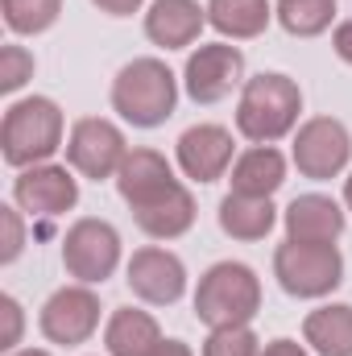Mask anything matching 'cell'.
Here are the masks:
<instances>
[{
  "instance_id": "6da1fadb",
  "label": "cell",
  "mask_w": 352,
  "mask_h": 356,
  "mask_svg": "<svg viewBox=\"0 0 352 356\" xmlns=\"http://www.w3.org/2000/svg\"><path fill=\"white\" fill-rule=\"evenodd\" d=\"M63 133H67V120H63V108L50 95L13 99L4 108V120H0V158L13 170L42 166L58 149H67Z\"/></svg>"
},
{
  "instance_id": "7a4b0ae2",
  "label": "cell",
  "mask_w": 352,
  "mask_h": 356,
  "mask_svg": "<svg viewBox=\"0 0 352 356\" xmlns=\"http://www.w3.org/2000/svg\"><path fill=\"white\" fill-rule=\"evenodd\" d=\"M303 112V91L290 75L262 71L253 79H245L241 104H237V133L253 145H273L286 133H294Z\"/></svg>"
},
{
  "instance_id": "3957f363",
  "label": "cell",
  "mask_w": 352,
  "mask_h": 356,
  "mask_svg": "<svg viewBox=\"0 0 352 356\" xmlns=\"http://www.w3.org/2000/svg\"><path fill=\"white\" fill-rule=\"evenodd\" d=\"M178 108V79L162 58H133L112 79V112L133 129H158Z\"/></svg>"
},
{
  "instance_id": "277c9868",
  "label": "cell",
  "mask_w": 352,
  "mask_h": 356,
  "mask_svg": "<svg viewBox=\"0 0 352 356\" xmlns=\"http://www.w3.org/2000/svg\"><path fill=\"white\" fill-rule=\"evenodd\" d=\"M262 311V277L245 261H216L195 286V315L207 327L253 323Z\"/></svg>"
},
{
  "instance_id": "5b68a950",
  "label": "cell",
  "mask_w": 352,
  "mask_h": 356,
  "mask_svg": "<svg viewBox=\"0 0 352 356\" xmlns=\"http://www.w3.org/2000/svg\"><path fill=\"white\" fill-rule=\"evenodd\" d=\"M273 277L290 298H328L344 282V257L336 245L286 241L273 249Z\"/></svg>"
},
{
  "instance_id": "8992f818",
  "label": "cell",
  "mask_w": 352,
  "mask_h": 356,
  "mask_svg": "<svg viewBox=\"0 0 352 356\" xmlns=\"http://www.w3.org/2000/svg\"><path fill=\"white\" fill-rule=\"evenodd\" d=\"M120 266V232L108 220L83 216L67 228L63 236V269L83 282V286H99L108 282Z\"/></svg>"
},
{
  "instance_id": "52a82bcc",
  "label": "cell",
  "mask_w": 352,
  "mask_h": 356,
  "mask_svg": "<svg viewBox=\"0 0 352 356\" xmlns=\"http://www.w3.org/2000/svg\"><path fill=\"white\" fill-rule=\"evenodd\" d=\"M290 158L303 178L328 182V178L344 175V166L352 162V133L336 116H311L307 124H298Z\"/></svg>"
},
{
  "instance_id": "ba28073f",
  "label": "cell",
  "mask_w": 352,
  "mask_h": 356,
  "mask_svg": "<svg viewBox=\"0 0 352 356\" xmlns=\"http://www.w3.org/2000/svg\"><path fill=\"white\" fill-rule=\"evenodd\" d=\"M129 158V141L125 133L104 120V116H83L71 124V137H67V166L75 175L91 178V182H104V178H116V170L125 166Z\"/></svg>"
},
{
  "instance_id": "9c48e42d",
  "label": "cell",
  "mask_w": 352,
  "mask_h": 356,
  "mask_svg": "<svg viewBox=\"0 0 352 356\" xmlns=\"http://www.w3.org/2000/svg\"><path fill=\"white\" fill-rule=\"evenodd\" d=\"M245 83V54L241 46L228 42H203L199 50L186 54L182 67V88L195 104H220Z\"/></svg>"
},
{
  "instance_id": "30bf717a",
  "label": "cell",
  "mask_w": 352,
  "mask_h": 356,
  "mask_svg": "<svg viewBox=\"0 0 352 356\" xmlns=\"http://www.w3.org/2000/svg\"><path fill=\"white\" fill-rule=\"evenodd\" d=\"M38 327H42V336L50 344H63V348L88 344L91 336H95V327H99V298H95V290L83 286V282L54 290L42 302Z\"/></svg>"
},
{
  "instance_id": "8fae6325",
  "label": "cell",
  "mask_w": 352,
  "mask_h": 356,
  "mask_svg": "<svg viewBox=\"0 0 352 356\" xmlns=\"http://www.w3.org/2000/svg\"><path fill=\"white\" fill-rule=\"evenodd\" d=\"M125 282H129V290L141 302H150V307H175L178 298L186 294V266L170 249L145 245V249H137L129 257Z\"/></svg>"
},
{
  "instance_id": "7c38bea8",
  "label": "cell",
  "mask_w": 352,
  "mask_h": 356,
  "mask_svg": "<svg viewBox=\"0 0 352 356\" xmlns=\"http://www.w3.org/2000/svg\"><path fill=\"white\" fill-rule=\"evenodd\" d=\"M13 203L29 216H42V220L67 216L79 203V178L67 166H54V162L29 166L13 178Z\"/></svg>"
},
{
  "instance_id": "4fadbf2b",
  "label": "cell",
  "mask_w": 352,
  "mask_h": 356,
  "mask_svg": "<svg viewBox=\"0 0 352 356\" xmlns=\"http://www.w3.org/2000/svg\"><path fill=\"white\" fill-rule=\"evenodd\" d=\"M232 133L224 124H191L175 145L178 170L191 182H216L232 170Z\"/></svg>"
},
{
  "instance_id": "5bb4252c",
  "label": "cell",
  "mask_w": 352,
  "mask_h": 356,
  "mask_svg": "<svg viewBox=\"0 0 352 356\" xmlns=\"http://www.w3.org/2000/svg\"><path fill=\"white\" fill-rule=\"evenodd\" d=\"M286 224V241H303V245H336L349 216L332 195H298L290 199V207L282 211Z\"/></svg>"
},
{
  "instance_id": "9a60e30c",
  "label": "cell",
  "mask_w": 352,
  "mask_h": 356,
  "mask_svg": "<svg viewBox=\"0 0 352 356\" xmlns=\"http://www.w3.org/2000/svg\"><path fill=\"white\" fill-rule=\"evenodd\" d=\"M207 25V4L199 0H154L145 13V38L162 50H186Z\"/></svg>"
},
{
  "instance_id": "2e32d148",
  "label": "cell",
  "mask_w": 352,
  "mask_h": 356,
  "mask_svg": "<svg viewBox=\"0 0 352 356\" xmlns=\"http://www.w3.org/2000/svg\"><path fill=\"white\" fill-rule=\"evenodd\" d=\"M175 182H178L175 166H170L158 149H129L125 166L116 170V191H120V199H125L133 211L145 207V203H154V199H162Z\"/></svg>"
},
{
  "instance_id": "e0dca14e",
  "label": "cell",
  "mask_w": 352,
  "mask_h": 356,
  "mask_svg": "<svg viewBox=\"0 0 352 356\" xmlns=\"http://www.w3.org/2000/svg\"><path fill=\"white\" fill-rule=\"evenodd\" d=\"M133 220H137V228H141L145 236H154V241H178V236L191 232V224H195V195H191L182 182H175L162 199L137 207Z\"/></svg>"
},
{
  "instance_id": "ac0fdd59",
  "label": "cell",
  "mask_w": 352,
  "mask_h": 356,
  "mask_svg": "<svg viewBox=\"0 0 352 356\" xmlns=\"http://www.w3.org/2000/svg\"><path fill=\"white\" fill-rule=\"evenodd\" d=\"M216 220H220V232H224V236L253 245V241H265V236L273 232L278 207H273V199H253V195H232V191H228V195L220 199Z\"/></svg>"
},
{
  "instance_id": "d6986e66",
  "label": "cell",
  "mask_w": 352,
  "mask_h": 356,
  "mask_svg": "<svg viewBox=\"0 0 352 356\" xmlns=\"http://www.w3.org/2000/svg\"><path fill=\"white\" fill-rule=\"evenodd\" d=\"M162 344V327L141 307H120L104 323V348L108 356H150Z\"/></svg>"
},
{
  "instance_id": "ffe728a7",
  "label": "cell",
  "mask_w": 352,
  "mask_h": 356,
  "mask_svg": "<svg viewBox=\"0 0 352 356\" xmlns=\"http://www.w3.org/2000/svg\"><path fill=\"white\" fill-rule=\"evenodd\" d=\"M232 195H253V199H273V191L286 182V158L273 145H253L232 162Z\"/></svg>"
},
{
  "instance_id": "44dd1931",
  "label": "cell",
  "mask_w": 352,
  "mask_h": 356,
  "mask_svg": "<svg viewBox=\"0 0 352 356\" xmlns=\"http://www.w3.org/2000/svg\"><path fill=\"white\" fill-rule=\"evenodd\" d=\"M303 340L319 356H352V307L328 302L303 319Z\"/></svg>"
},
{
  "instance_id": "7402d4cb",
  "label": "cell",
  "mask_w": 352,
  "mask_h": 356,
  "mask_svg": "<svg viewBox=\"0 0 352 356\" xmlns=\"http://www.w3.org/2000/svg\"><path fill=\"white\" fill-rule=\"evenodd\" d=\"M269 17H273L269 0H207V25L232 42H249L265 33Z\"/></svg>"
},
{
  "instance_id": "603a6c76",
  "label": "cell",
  "mask_w": 352,
  "mask_h": 356,
  "mask_svg": "<svg viewBox=\"0 0 352 356\" xmlns=\"http://www.w3.org/2000/svg\"><path fill=\"white\" fill-rule=\"evenodd\" d=\"M273 17L290 38H319L336 21V0H278Z\"/></svg>"
},
{
  "instance_id": "cb8c5ba5",
  "label": "cell",
  "mask_w": 352,
  "mask_h": 356,
  "mask_svg": "<svg viewBox=\"0 0 352 356\" xmlns=\"http://www.w3.org/2000/svg\"><path fill=\"white\" fill-rule=\"evenodd\" d=\"M4 25L17 38H38L63 17V0H0Z\"/></svg>"
},
{
  "instance_id": "d4e9b609",
  "label": "cell",
  "mask_w": 352,
  "mask_h": 356,
  "mask_svg": "<svg viewBox=\"0 0 352 356\" xmlns=\"http://www.w3.org/2000/svg\"><path fill=\"white\" fill-rule=\"evenodd\" d=\"M203 356H262V340L249 323L211 327V336L203 340Z\"/></svg>"
},
{
  "instance_id": "484cf974",
  "label": "cell",
  "mask_w": 352,
  "mask_h": 356,
  "mask_svg": "<svg viewBox=\"0 0 352 356\" xmlns=\"http://www.w3.org/2000/svg\"><path fill=\"white\" fill-rule=\"evenodd\" d=\"M33 54L25 50V46H4L0 50V91L4 95H13V91H21L29 79H33Z\"/></svg>"
},
{
  "instance_id": "4316f807",
  "label": "cell",
  "mask_w": 352,
  "mask_h": 356,
  "mask_svg": "<svg viewBox=\"0 0 352 356\" xmlns=\"http://www.w3.org/2000/svg\"><path fill=\"white\" fill-rule=\"evenodd\" d=\"M0 232H4V241H0V266H13V261L21 257V249H25L21 207H13V203H4V207H0Z\"/></svg>"
},
{
  "instance_id": "83f0119b",
  "label": "cell",
  "mask_w": 352,
  "mask_h": 356,
  "mask_svg": "<svg viewBox=\"0 0 352 356\" xmlns=\"http://www.w3.org/2000/svg\"><path fill=\"white\" fill-rule=\"evenodd\" d=\"M0 319H4V332H0V348L4 353H17L21 344V327H25V311L13 294H0Z\"/></svg>"
},
{
  "instance_id": "f1b7e54d",
  "label": "cell",
  "mask_w": 352,
  "mask_h": 356,
  "mask_svg": "<svg viewBox=\"0 0 352 356\" xmlns=\"http://www.w3.org/2000/svg\"><path fill=\"white\" fill-rule=\"evenodd\" d=\"M332 50H336V54H340V58L352 67V17L336 25V33H332Z\"/></svg>"
},
{
  "instance_id": "f546056e",
  "label": "cell",
  "mask_w": 352,
  "mask_h": 356,
  "mask_svg": "<svg viewBox=\"0 0 352 356\" xmlns=\"http://www.w3.org/2000/svg\"><path fill=\"white\" fill-rule=\"evenodd\" d=\"M99 13H108V17H133L145 0H91Z\"/></svg>"
},
{
  "instance_id": "4dcf8cb0",
  "label": "cell",
  "mask_w": 352,
  "mask_h": 356,
  "mask_svg": "<svg viewBox=\"0 0 352 356\" xmlns=\"http://www.w3.org/2000/svg\"><path fill=\"white\" fill-rule=\"evenodd\" d=\"M262 356H311V353H307L298 340H269L262 348Z\"/></svg>"
},
{
  "instance_id": "1f68e13d",
  "label": "cell",
  "mask_w": 352,
  "mask_h": 356,
  "mask_svg": "<svg viewBox=\"0 0 352 356\" xmlns=\"http://www.w3.org/2000/svg\"><path fill=\"white\" fill-rule=\"evenodd\" d=\"M150 356H195V353H191V344H182V340H162Z\"/></svg>"
},
{
  "instance_id": "d6a6232c",
  "label": "cell",
  "mask_w": 352,
  "mask_h": 356,
  "mask_svg": "<svg viewBox=\"0 0 352 356\" xmlns=\"http://www.w3.org/2000/svg\"><path fill=\"white\" fill-rule=\"evenodd\" d=\"M8 356H54V353H46V348H17V353H8Z\"/></svg>"
},
{
  "instance_id": "836d02e7",
  "label": "cell",
  "mask_w": 352,
  "mask_h": 356,
  "mask_svg": "<svg viewBox=\"0 0 352 356\" xmlns=\"http://www.w3.org/2000/svg\"><path fill=\"white\" fill-rule=\"evenodd\" d=\"M344 207H349V211H352V175L344 178Z\"/></svg>"
}]
</instances>
